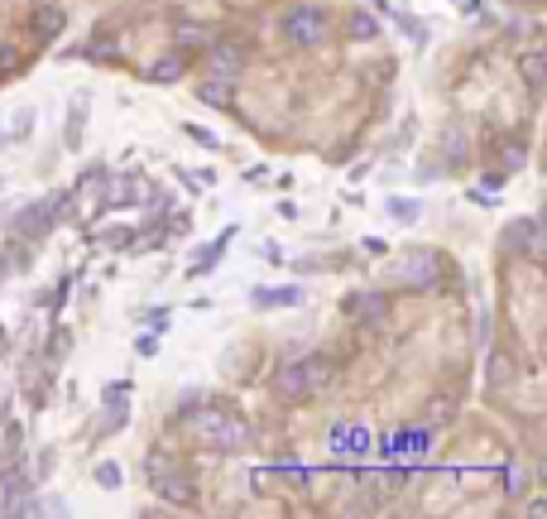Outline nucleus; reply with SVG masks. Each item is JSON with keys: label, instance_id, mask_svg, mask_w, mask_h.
<instances>
[{"label": "nucleus", "instance_id": "obj_1", "mask_svg": "<svg viewBox=\"0 0 547 519\" xmlns=\"http://www.w3.org/2000/svg\"><path fill=\"white\" fill-rule=\"evenodd\" d=\"M187 428H193V438L217 447V452H245L250 447V423L241 414H231V409H202V414L187 419Z\"/></svg>", "mask_w": 547, "mask_h": 519}, {"label": "nucleus", "instance_id": "obj_2", "mask_svg": "<svg viewBox=\"0 0 547 519\" xmlns=\"http://www.w3.org/2000/svg\"><path fill=\"white\" fill-rule=\"evenodd\" d=\"M145 471H149V486L159 491L163 500L193 505V481H187V471H183V462H178V457H169V452H149Z\"/></svg>", "mask_w": 547, "mask_h": 519}, {"label": "nucleus", "instance_id": "obj_3", "mask_svg": "<svg viewBox=\"0 0 547 519\" xmlns=\"http://www.w3.org/2000/svg\"><path fill=\"white\" fill-rule=\"evenodd\" d=\"M279 29H283V39H289L293 49H313V44L327 39V15L317 5H293L289 15L279 20Z\"/></svg>", "mask_w": 547, "mask_h": 519}, {"label": "nucleus", "instance_id": "obj_4", "mask_svg": "<svg viewBox=\"0 0 547 519\" xmlns=\"http://www.w3.org/2000/svg\"><path fill=\"white\" fill-rule=\"evenodd\" d=\"M442 275V255L437 251H408L399 265V284L403 289H432V279Z\"/></svg>", "mask_w": 547, "mask_h": 519}, {"label": "nucleus", "instance_id": "obj_5", "mask_svg": "<svg viewBox=\"0 0 547 519\" xmlns=\"http://www.w3.org/2000/svg\"><path fill=\"white\" fill-rule=\"evenodd\" d=\"M504 245H509V255L543 260V227H538V217H514V221H509Z\"/></svg>", "mask_w": 547, "mask_h": 519}, {"label": "nucleus", "instance_id": "obj_6", "mask_svg": "<svg viewBox=\"0 0 547 519\" xmlns=\"http://www.w3.org/2000/svg\"><path fill=\"white\" fill-rule=\"evenodd\" d=\"M207 68H211V77H241V68H245V49L235 39H217L207 49Z\"/></svg>", "mask_w": 547, "mask_h": 519}, {"label": "nucleus", "instance_id": "obj_7", "mask_svg": "<svg viewBox=\"0 0 547 519\" xmlns=\"http://www.w3.org/2000/svg\"><path fill=\"white\" fill-rule=\"evenodd\" d=\"M298 375H303V389H307V399H313L317 389H327V385H331V375H337V365H331L327 356H303V361H298Z\"/></svg>", "mask_w": 547, "mask_h": 519}, {"label": "nucleus", "instance_id": "obj_8", "mask_svg": "<svg viewBox=\"0 0 547 519\" xmlns=\"http://www.w3.org/2000/svg\"><path fill=\"white\" fill-rule=\"evenodd\" d=\"M331 447H337V452H355L361 457L365 447H370V428H361V423H337V428H331Z\"/></svg>", "mask_w": 547, "mask_h": 519}, {"label": "nucleus", "instance_id": "obj_9", "mask_svg": "<svg viewBox=\"0 0 547 519\" xmlns=\"http://www.w3.org/2000/svg\"><path fill=\"white\" fill-rule=\"evenodd\" d=\"M384 308H389L384 293H351V299H346V313L355 317V323H379Z\"/></svg>", "mask_w": 547, "mask_h": 519}, {"label": "nucleus", "instance_id": "obj_10", "mask_svg": "<svg viewBox=\"0 0 547 519\" xmlns=\"http://www.w3.org/2000/svg\"><path fill=\"white\" fill-rule=\"evenodd\" d=\"M63 25H67L63 5H44V10H34V39H39V44L58 39V34H63Z\"/></svg>", "mask_w": 547, "mask_h": 519}, {"label": "nucleus", "instance_id": "obj_11", "mask_svg": "<svg viewBox=\"0 0 547 519\" xmlns=\"http://www.w3.org/2000/svg\"><path fill=\"white\" fill-rule=\"evenodd\" d=\"M187 73V58H183V49H173V53H163V58H154V68H149V82H163V87H169V82H178Z\"/></svg>", "mask_w": 547, "mask_h": 519}, {"label": "nucleus", "instance_id": "obj_12", "mask_svg": "<svg viewBox=\"0 0 547 519\" xmlns=\"http://www.w3.org/2000/svg\"><path fill=\"white\" fill-rule=\"evenodd\" d=\"M231 97H235V82L231 77H207V82H197V101H207V106H231Z\"/></svg>", "mask_w": 547, "mask_h": 519}, {"label": "nucleus", "instance_id": "obj_13", "mask_svg": "<svg viewBox=\"0 0 547 519\" xmlns=\"http://www.w3.org/2000/svg\"><path fill=\"white\" fill-rule=\"evenodd\" d=\"M255 303L259 308H293V303H303V293L298 289H255Z\"/></svg>", "mask_w": 547, "mask_h": 519}, {"label": "nucleus", "instance_id": "obj_14", "mask_svg": "<svg viewBox=\"0 0 547 519\" xmlns=\"http://www.w3.org/2000/svg\"><path fill=\"white\" fill-rule=\"evenodd\" d=\"M519 68H523V82H528V92H543V82H547V63H543V53H523V58H519Z\"/></svg>", "mask_w": 547, "mask_h": 519}, {"label": "nucleus", "instance_id": "obj_15", "mask_svg": "<svg viewBox=\"0 0 547 519\" xmlns=\"http://www.w3.org/2000/svg\"><path fill=\"white\" fill-rule=\"evenodd\" d=\"M82 121H87V97H77L67 106V149L82 145Z\"/></svg>", "mask_w": 547, "mask_h": 519}, {"label": "nucleus", "instance_id": "obj_16", "mask_svg": "<svg viewBox=\"0 0 547 519\" xmlns=\"http://www.w3.org/2000/svg\"><path fill=\"white\" fill-rule=\"evenodd\" d=\"M351 39H379V25H375V20L370 15H365V10H355V15H351Z\"/></svg>", "mask_w": 547, "mask_h": 519}, {"label": "nucleus", "instance_id": "obj_17", "mask_svg": "<svg viewBox=\"0 0 547 519\" xmlns=\"http://www.w3.org/2000/svg\"><path fill=\"white\" fill-rule=\"evenodd\" d=\"M509 375H514V361H509V356H495V361H490V389H504Z\"/></svg>", "mask_w": 547, "mask_h": 519}, {"label": "nucleus", "instance_id": "obj_18", "mask_svg": "<svg viewBox=\"0 0 547 519\" xmlns=\"http://www.w3.org/2000/svg\"><path fill=\"white\" fill-rule=\"evenodd\" d=\"M202 44H207V34L197 25H178V49H202Z\"/></svg>", "mask_w": 547, "mask_h": 519}, {"label": "nucleus", "instance_id": "obj_19", "mask_svg": "<svg viewBox=\"0 0 547 519\" xmlns=\"http://www.w3.org/2000/svg\"><path fill=\"white\" fill-rule=\"evenodd\" d=\"M504 491H509V495H523V491H528V471H523V467H509V471H504Z\"/></svg>", "mask_w": 547, "mask_h": 519}, {"label": "nucleus", "instance_id": "obj_20", "mask_svg": "<svg viewBox=\"0 0 547 519\" xmlns=\"http://www.w3.org/2000/svg\"><path fill=\"white\" fill-rule=\"evenodd\" d=\"M97 486L115 491V486H121V467H115V462H101V467H97Z\"/></svg>", "mask_w": 547, "mask_h": 519}, {"label": "nucleus", "instance_id": "obj_21", "mask_svg": "<svg viewBox=\"0 0 547 519\" xmlns=\"http://www.w3.org/2000/svg\"><path fill=\"white\" fill-rule=\"evenodd\" d=\"M389 212H394L399 221H418V203H408V197H394V203H389Z\"/></svg>", "mask_w": 547, "mask_h": 519}, {"label": "nucleus", "instance_id": "obj_22", "mask_svg": "<svg viewBox=\"0 0 547 519\" xmlns=\"http://www.w3.org/2000/svg\"><path fill=\"white\" fill-rule=\"evenodd\" d=\"M187 135H193V140H197L202 149H217V145H221V140L211 135V130H202V125H187Z\"/></svg>", "mask_w": 547, "mask_h": 519}, {"label": "nucleus", "instance_id": "obj_23", "mask_svg": "<svg viewBox=\"0 0 547 519\" xmlns=\"http://www.w3.org/2000/svg\"><path fill=\"white\" fill-rule=\"evenodd\" d=\"M29 125H34V111H20V116H15V130H10V135L25 140V135H29Z\"/></svg>", "mask_w": 547, "mask_h": 519}, {"label": "nucleus", "instance_id": "obj_24", "mask_svg": "<svg viewBox=\"0 0 547 519\" xmlns=\"http://www.w3.org/2000/svg\"><path fill=\"white\" fill-rule=\"evenodd\" d=\"M447 419H451V404H447V399H437V404L427 409V423H447Z\"/></svg>", "mask_w": 547, "mask_h": 519}, {"label": "nucleus", "instance_id": "obj_25", "mask_svg": "<svg viewBox=\"0 0 547 519\" xmlns=\"http://www.w3.org/2000/svg\"><path fill=\"white\" fill-rule=\"evenodd\" d=\"M5 275H10V260H5V255H0V279H5Z\"/></svg>", "mask_w": 547, "mask_h": 519}, {"label": "nucleus", "instance_id": "obj_26", "mask_svg": "<svg viewBox=\"0 0 547 519\" xmlns=\"http://www.w3.org/2000/svg\"><path fill=\"white\" fill-rule=\"evenodd\" d=\"M5 341H10V337H5V332H0V351H5Z\"/></svg>", "mask_w": 547, "mask_h": 519}]
</instances>
